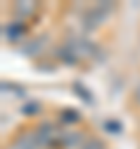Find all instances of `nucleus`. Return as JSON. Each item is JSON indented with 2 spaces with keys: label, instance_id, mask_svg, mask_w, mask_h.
Segmentation results:
<instances>
[{
  "label": "nucleus",
  "instance_id": "f257e3e1",
  "mask_svg": "<svg viewBox=\"0 0 140 149\" xmlns=\"http://www.w3.org/2000/svg\"><path fill=\"white\" fill-rule=\"evenodd\" d=\"M112 9H114L112 2H96V5L86 7L84 14H82V26H84V30H93V28H98V26L107 19V14H110Z\"/></svg>",
  "mask_w": 140,
  "mask_h": 149
},
{
  "label": "nucleus",
  "instance_id": "f03ea898",
  "mask_svg": "<svg viewBox=\"0 0 140 149\" xmlns=\"http://www.w3.org/2000/svg\"><path fill=\"white\" fill-rule=\"evenodd\" d=\"M33 135H35V140H37V144L40 147H54V144H58V137H61V133L54 128V123H49V121H42L35 130H33Z\"/></svg>",
  "mask_w": 140,
  "mask_h": 149
},
{
  "label": "nucleus",
  "instance_id": "7ed1b4c3",
  "mask_svg": "<svg viewBox=\"0 0 140 149\" xmlns=\"http://www.w3.org/2000/svg\"><path fill=\"white\" fill-rule=\"evenodd\" d=\"M7 149H40V144H37V140H35L33 133H23V135H19Z\"/></svg>",
  "mask_w": 140,
  "mask_h": 149
},
{
  "label": "nucleus",
  "instance_id": "20e7f679",
  "mask_svg": "<svg viewBox=\"0 0 140 149\" xmlns=\"http://www.w3.org/2000/svg\"><path fill=\"white\" fill-rule=\"evenodd\" d=\"M2 33H5V37H7V40H12V42H14V40H21V37H23L26 26H23L21 21H9V23L2 28Z\"/></svg>",
  "mask_w": 140,
  "mask_h": 149
},
{
  "label": "nucleus",
  "instance_id": "39448f33",
  "mask_svg": "<svg viewBox=\"0 0 140 149\" xmlns=\"http://www.w3.org/2000/svg\"><path fill=\"white\" fill-rule=\"evenodd\" d=\"M56 56H58L63 63H68V65H75V63H77V58H79V56H77V51H75L70 44H61V47H58V51H56Z\"/></svg>",
  "mask_w": 140,
  "mask_h": 149
},
{
  "label": "nucleus",
  "instance_id": "423d86ee",
  "mask_svg": "<svg viewBox=\"0 0 140 149\" xmlns=\"http://www.w3.org/2000/svg\"><path fill=\"white\" fill-rule=\"evenodd\" d=\"M61 121H63V123H79V121H82V116H79V112H77V109L65 107V109H61Z\"/></svg>",
  "mask_w": 140,
  "mask_h": 149
},
{
  "label": "nucleus",
  "instance_id": "0eeeda50",
  "mask_svg": "<svg viewBox=\"0 0 140 149\" xmlns=\"http://www.w3.org/2000/svg\"><path fill=\"white\" fill-rule=\"evenodd\" d=\"M77 142H79V133H75V130H65L58 137V144H63V147H72Z\"/></svg>",
  "mask_w": 140,
  "mask_h": 149
},
{
  "label": "nucleus",
  "instance_id": "6e6552de",
  "mask_svg": "<svg viewBox=\"0 0 140 149\" xmlns=\"http://www.w3.org/2000/svg\"><path fill=\"white\" fill-rule=\"evenodd\" d=\"M103 128H105L110 135H119V133H121V123L114 121V119H105V121H103Z\"/></svg>",
  "mask_w": 140,
  "mask_h": 149
},
{
  "label": "nucleus",
  "instance_id": "1a4fd4ad",
  "mask_svg": "<svg viewBox=\"0 0 140 149\" xmlns=\"http://www.w3.org/2000/svg\"><path fill=\"white\" fill-rule=\"evenodd\" d=\"M35 12V5H14V14H26V16H30Z\"/></svg>",
  "mask_w": 140,
  "mask_h": 149
},
{
  "label": "nucleus",
  "instance_id": "9d476101",
  "mask_svg": "<svg viewBox=\"0 0 140 149\" xmlns=\"http://www.w3.org/2000/svg\"><path fill=\"white\" fill-rule=\"evenodd\" d=\"M82 149H105V144H103L98 137H91V140H86V142L82 144Z\"/></svg>",
  "mask_w": 140,
  "mask_h": 149
},
{
  "label": "nucleus",
  "instance_id": "9b49d317",
  "mask_svg": "<svg viewBox=\"0 0 140 149\" xmlns=\"http://www.w3.org/2000/svg\"><path fill=\"white\" fill-rule=\"evenodd\" d=\"M75 91H79V98H82V100H86V102H93L91 93H89L86 88H82V84H75Z\"/></svg>",
  "mask_w": 140,
  "mask_h": 149
},
{
  "label": "nucleus",
  "instance_id": "f8f14e48",
  "mask_svg": "<svg viewBox=\"0 0 140 149\" xmlns=\"http://www.w3.org/2000/svg\"><path fill=\"white\" fill-rule=\"evenodd\" d=\"M40 109V102H26L23 105V114H30V112H37Z\"/></svg>",
  "mask_w": 140,
  "mask_h": 149
},
{
  "label": "nucleus",
  "instance_id": "ddd939ff",
  "mask_svg": "<svg viewBox=\"0 0 140 149\" xmlns=\"http://www.w3.org/2000/svg\"><path fill=\"white\" fill-rule=\"evenodd\" d=\"M133 100H135V105H140V81H138V86L133 91Z\"/></svg>",
  "mask_w": 140,
  "mask_h": 149
}]
</instances>
